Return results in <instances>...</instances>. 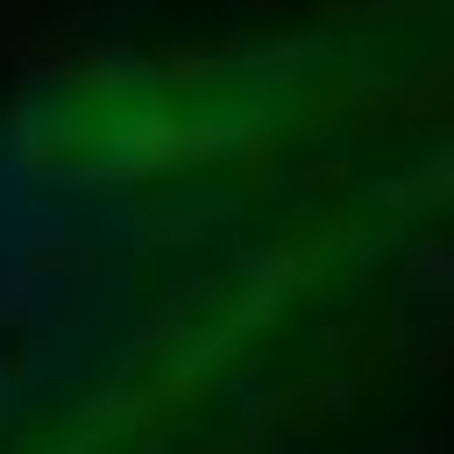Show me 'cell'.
Segmentation results:
<instances>
[{
  "instance_id": "6da1fadb",
  "label": "cell",
  "mask_w": 454,
  "mask_h": 454,
  "mask_svg": "<svg viewBox=\"0 0 454 454\" xmlns=\"http://www.w3.org/2000/svg\"><path fill=\"white\" fill-rule=\"evenodd\" d=\"M447 355L454 0L0 106V454H348Z\"/></svg>"
}]
</instances>
